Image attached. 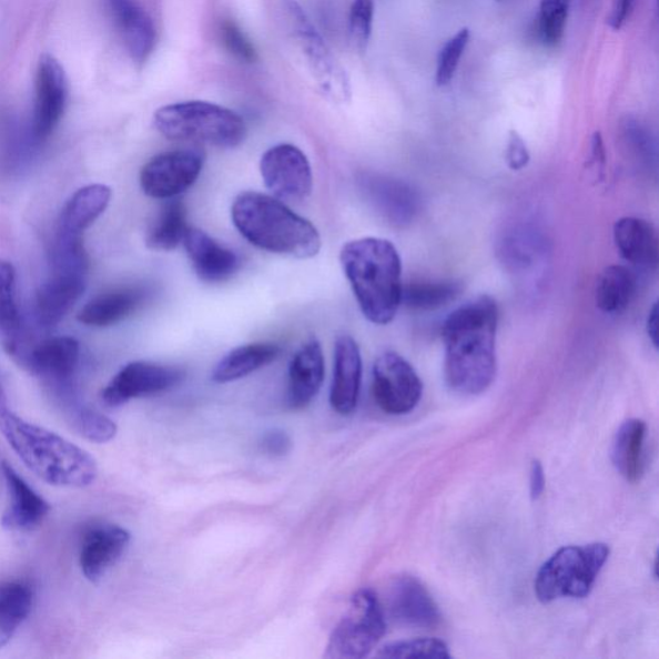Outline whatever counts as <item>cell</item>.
Segmentation results:
<instances>
[{
    "mask_svg": "<svg viewBox=\"0 0 659 659\" xmlns=\"http://www.w3.org/2000/svg\"><path fill=\"white\" fill-rule=\"evenodd\" d=\"M497 325L498 307L487 295L465 303L445 321V375L455 392L477 396L491 387L497 372Z\"/></svg>",
    "mask_w": 659,
    "mask_h": 659,
    "instance_id": "obj_1",
    "label": "cell"
},
{
    "mask_svg": "<svg viewBox=\"0 0 659 659\" xmlns=\"http://www.w3.org/2000/svg\"><path fill=\"white\" fill-rule=\"evenodd\" d=\"M0 432L21 462L47 484L83 488L99 476L98 463L85 449L10 412H0Z\"/></svg>",
    "mask_w": 659,
    "mask_h": 659,
    "instance_id": "obj_2",
    "label": "cell"
},
{
    "mask_svg": "<svg viewBox=\"0 0 659 659\" xmlns=\"http://www.w3.org/2000/svg\"><path fill=\"white\" fill-rule=\"evenodd\" d=\"M341 264L364 316L375 325H388L402 304V262L391 241L364 237L349 241Z\"/></svg>",
    "mask_w": 659,
    "mask_h": 659,
    "instance_id": "obj_3",
    "label": "cell"
},
{
    "mask_svg": "<svg viewBox=\"0 0 659 659\" xmlns=\"http://www.w3.org/2000/svg\"><path fill=\"white\" fill-rule=\"evenodd\" d=\"M232 222L252 245L278 255L310 260L321 251L320 232L283 201L246 191L233 201Z\"/></svg>",
    "mask_w": 659,
    "mask_h": 659,
    "instance_id": "obj_4",
    "label": "cell"
},
{
    "mask_svg": "<svg viewBox=\"0 0 659 659\" xmlns=\"http://www.w3.org/2000/svg\"><path fill=\"white\" fill-rule=\"evenodd\" d=\"M160 134L172 141L212 144L235 149L246 139L247 128L237 112L206 101L168 104L154 114Z\"/></svg>",
    "mask_w": 659,
    "mask_h": 659,
    "instance_id": "obj_5",
    "label": "cell"
},
{
    "mask_svg": "<svg viewBox=\"0 0 659 659\" xmlns=\"http://www.w3.org/2000/svg\"><path fill=\"white\" fill-rule=\"evenodd\" d=\"M609 552V546L600 543L558 550L538 570L535 582L538 600L551 602L560 598L588 597Z\"/></svg>",
    "mask_w": 659,
    "mask_h": 659,
    "instance_id": "obj_6",
    "label": "cell"
},
{
    "mask_svg": "<svg viewBox=\"0 0 659 659\" xmlns=\"http://www.w3.org/2000/svg\"><path fill=\"white\" fill-rule=\"evenodd\" d=\"M283 10L287 33L321 92L333 101H347L351 95L347 72L336 61L307 13L295 0H284Z\"/></svg>",
    "mask_w": 659,
    "mask_h": 659,
    "instance_id": "obj_7",
    "label": "cell"
},
{
    "mask_svg": "<svg viewBox=\"0 0 659 659\" xmlns=\"http://www.w3.org/2000/svg\"><path fill=\"white\" fill-rule=\"evenodd\" d=\"M387 622L379 598L373 590L363 589L353 595L344 615L328 639L327 659H361L379 645Z\"/></svg>",
    "mask_w": 659,
    "mask_h": 659,
    "instance_id": "obj_8",
    "label": "cell"
},
{
    "mask_svg": "<svg viewBox=\"0 0 659 659\" xmlns=\"http://www.w3.org/2000/svg\"><path fill=\"white\" fill-rule=\"evenodd\" d=\"M10 356L28 373L44 382L54 398L75 392L80 344L74 337L55 336L33 347L22 344Z\"/></svg>",
    "mask_w": 659,
    "mask_h": 659,
    "instance_id": "obj_9",
    "label": "cell"
},
{
    "mask_svg": "<svg viewBox=\"0 0 659 659\" xmlns=\"http://www.w3.org/2000/svg\"><path fill=\"white\" fill-rule=\"evenodd\" d=\"M205 163L199 149H180L163 152L142 168L141 189L148 196L159 200L179 197L194 186Z\"/></svg>",
    "mask_w": 659,
    "mask_h": 659,
    "instance_id": "obj_10",
    "label": "cell"
},
{
    "mask_svg": "<svg viewBox=\"0 0 659 659\" xmlns=\"http://www.w3.org/2000/svg\"><path fill=\"white\" fill-rule=\"evenodd\" d=\"M373 395L385 414L405 415L419 405L423 383L404 357L387 352L374 365Z\"/></svg>",
    "mask_w": 659,
    "mask_h": 659,
    "instance_id": "obj_11",
    "label": "cell"
},
{
    "mask_svg": "<svg viewBox=\"0 0 659 659\" xmlns=\"http://www.w3.org/2000/svg\"><path fill=\"white\" fill-rule=\"evenodd\" d=\"M261 173L265 187L283 203H301L311 195L313 174L310 160L294 144L281 143L265 151L261 159Z\"/></svg>",
    "mask_w": 659,
    "mask_h": 659,
    "instance_id": "obj_12",
    "label": "cell"
},
{
    "mask_svg": "<svg viewBox=\"0 0 659 659\" xmlns=\"http://www.w3.org/2000/svg\"><path fill=\"white\" fill-rule=\"evenodd\" d=\"M183 369L174 366L135 361L125 365L101 392L102 404L119 407L128 402L159 395L183 382Z\"/></svg>",
    "mask_w": 659,
    "mask_h": 659,
    "instance_id": "obj_13",
    "label": "cell"
},
{
    "mask_svg": "<svg viewBox=\"0 0 659 659\" xmlns=\"http://www.w3.org/2000/svg\"><path fill=\"white\" fill-rule=\"evenodd\" d=\"M69 85L65 70L51 54L39 61L36 80L33 136L43 142L59 125L68 103Z\"/></svg>",
    "mask_w": 659,
    "mask_h": 659,
    "instance_id": "obj_14",
    "label": "cell"
},
{
    "mask_svg": "<svg viewBox=\"0 0 659 659\" xmlns=\"http://www.w3.org/2000/svg\"><path fill=\"white\" fill-rule=\"evenodd\" d=\"M359 186L368 204L392 226L405 227L419 213V195L405 182L384 174L365 173L361 175Z\"/></svg>",
    "mask_w": 659,
    "mask_h": 659,
    "instance_id": "obj_15",
    "label": "cell"
},
{
    "mask_svg": "<svg viewBox=\"0 0 659 659\" xmlns=\"http://www.w3.org/2000/svg\"><path fill=\"white\" fill-rule=\"evenodd\" d=\"M387 610L393 620L406 626L433 629L440 622L437 602L414 576H398L387 591Z\"/></svg>",
    "mask_w": 659,
    "mask_h": 659,
    "instance_id": "obj_16",
    "label": "cell"
},
{
    "mask_svg": "<svg viewBox=\"0 0 659 659\" xmlns=\"http://www.w3.org/2000/svg\"><path fill=\"white\" fill-rule=\"evenodd\" d=\"M131 534L111 524L94 525L85 530L80 545V568L88 581L99 582L108 570L123 557Z\"/></svg>",
    "mask_w": 659,
    "mask_h": 659,
    "instance_id": "obj_17",
    "label": "cell"
},
{
    "mask_svg": "<svg viewBox=\"0 0 659 659\" xmlns=\"http://www.w3.org/2000/svg\"><path fill=\"white\" fill-rule=\"evenodd\" d=\"M2 472L10 504L0 524L12 533H31L43 524L51 506L28 485L11 464L3 462Z\"/></svg>",
    "mask_w": 659,
    "mask_h": 659,
    "instance_id": "obj_18",
    "label": "cell"
},
{
    "mask_svg": "<svg viewBox=\"0 0 659 659\" xmlns=\"http://www.w3.org/2000/svg\"><path fill=\"white\" fill-rule=\"evenodd\" d=\"M197 277L207 284H221L235 276L240 258L206 232L189 227L183 243Z\"/></svg>",
    "mask_w": 659,
    "mask_h": 659,
    "instance_id": "obj_19",
    "label": "cell"
},
{
    "mask_svg": "<svg viewBox=\"0 0 659 659\" xmlns=\"http://www.w3.org/2000/svg\"><path fill=\"white\" fill-rule=\"evenodd\" d=\"M361 382H363V357L358 344L349 335L337 337L334 352V379L330 402L337 414L355 412Z\"/></svg>",
    "mask_w": 659,
    "mask_h": 659,
    "instance_id": "obj_20",
    "label": "cell"
},
{
    "mask_svg": "<svg viewBox=\"0 0 659 659\" xmlns=\"http://www.w3.org/2000/svg\"><path fill=\"white\" fill-rule=\"evenodd\" d=\"M112 21L128 53L136 63L149 60L156 44V29L139 0H107Z\"/></svg>",
    "mask_w": 659,
    "mask_h": 659,
    "instance_id": "obj_21",
    "label": "cell"
},
{
    "mask_svg": "<svg viewBox=\"0 0 659 659\" xmlns=\"http://www.w3.org/2000/svg\"><path fill=\"white\" fill-rule=\"evenodd\" d=\"M325 379L323 347L315 337L296 351L288 366L287 405L303 409L316 398Z\"/></svg>",
    "mask_w": 659,
    "mask_h": 659,
    "instance_id": "obj_22",
    "label": "cell"
},
{
    "mask_svg": "<svg viewBox=\"0 0 659 659\" xmlns=\"http://www.w3.org/2000/svg\"><path fill=\"white\" fill-rule=\"evenodd\" d=\"M87 275L52 271L38 288L36 316L43 327L59 325L85 291Z\"/></svg>",
    "mask_w": 659,
    "mask_h": 659,
    "instance_id": "obj_23",
    "label": "cell"
},
{
    "mask_svg": "<svg viewBox=\"0 0 659 659\" xmlns=\"http://www.w3.org/2000/svg\"><path fill=\"white\" fill-rule=\"evenodd\" d=\"M150 295V288L144 285L111 288L88 302L79 312L78 321L91 327L116 325L143 307Z\"/></svg>",
    "mask_w": 659,
    "mask_h": 659,
    "instance_id": "obj_24",
    "label": "cell"
},
{
    "mask_svg": "<svg viewBox=\"0 0 659 659\" xmlns=\"http://www.w3.org/2000/svg\"><path fill=\"white\" fill-rule=\"evenodd\" d=\"M111 196V189L100 183L78 190L62 209L54 239L82 241L84 231L107 211Z\"/></svg>",
    "mask_w": 659,
    "mask_h": 659,
    "instance_id": "obj_25",
    "label": "cell"
},
{
    "mask_svg": "<svg viewBox=\"0 0 659 659\" xmlns=\"http://www.w3.org/2000/svg\"><path fill=\"white\" fill-rule=\"evenodd\" d=\"M614 236L618 252L626 262L645 270L657 267L659 246L652 223L637 216H625L615 224Z\"/></svg>",
    "mask_w": 659,
    "mask_h": 659,
    "instance_id": "obj_26",
    "label": "cell"
},
{
    "mask_svg": "<svg viewBox=\"0 0 659 659\" xmlns=\"http://www.w3.org/2000/svg\"><path fill=\"white\" fill-rule=\"evenodd\" d=\"M280 345L275 343H253L232 349L215 365L212 379L214 383L227 384L243 379L258 369L275 363L280 357Z\"/></svg>",
    "mask_w": 659,
    "mask_h": 659,
    "instance_id": "obj_27",
    "label": "cell"
},
{
    "mask_svg": "<svg viewBox=\"0 0 659 659\" xmlns=\"http://www.w3.org/2000/svg\"><path fill=\"white\" fill-rule=\"evenodd\" d=\"M647 424L630 419L617 430L612 446V462L621 476L635 484L645 474Z\"/></svg>",
    "mask_w": 659,
    "mask_h": 659,
    "instance_id": "obj_28",
    "label": "cell"
},
{
    "mask_svg": "<svg viewBox=\"0 0 659 659\" xmlns=\"http://www.w3.org/2000/svg\"><path fill=\"white\" fill-rule=\"evenodd\" d=\"M638 280L635 273L626 265H609L600 273L595 302L598 308L607 315H620L629 308L635 294H637Z\"/></svg>",
    "mask_w": 659,
    "mask_h": 659,
    "instance_id": "obj_29",
    "label": "cell"
},
{
    "mask_svg": "<svg viewBox=\"0 0 659 659\" xmlns=\"http://www.w3.org/2000/svg\"><path fill=\"white\" fill-rule=\"evenodd\" d=\"M34 592L23 581L0 582V649L6 647L33 609Z\"/></svg>",
    "mask_w": 659,
    "mask_h": 659,
    "instance_id": "obj_30",
    "label": "cell"
},
{
    "mask_svg": "<svg viewBox=\"0 0 659 659\" xmlns=\"http://www.w3.org/2000/svg\"><path fill=\"white\" fill-rule=\"evenodd\" d=\"M187 209L180 199L168 200L146 236L151 251L171 252L183 243L187 231Z\"/></svg>",
    "mask_w": 659,
    "mask_h": 659,
    "instance_id": "obj_31",
    "label": "cell"
},
{
    "mask_svg": "<svg viewBox=\"0 0 659 659\" xmlns=\"http://www.w3.org/2000/svg\"><path fill=\"white\" fill-rule=\"evenodd\" d=\"M59 405L72 429L85 439L94 444H107L116 436V424L107 415L82 404L78 396Z\"/></svg>",
    "mask_w": 659,
    "mask_h": 659,
    "instance_id": "obj_32",
    "label": "cell"
},
{
    "mask_svg": "<svg viewBox=\"0 0 659 659\" xmlns=\"http://www.w3.org/2000/svg\"><path fill=\"white\" fill-rule=\"evenodd\" d=\"M0 334L6 349L20 342L21 316L16 301V271L6 261H0Z\"/></svg>",
    "mask_w": 659,
    "mask_h": 659,
    "instance_id": "obj_33",
    "label": "cell"
},
{
    "mask_svg": "<svg viewBox=\"0 0 659 659\" xmlns=\"http://www.w3.org/2000/svg\"><path fill=\"white\" fill-rule=\"evenodd\" d=\"M460 292L455 281H414L404 286L402 303L415 311H434L454 302Z\"/></svg>",
    "mask_w": 659,
    "mask_h": 659,
    "instance_id": "obj_34",
    "label": "cell"
},
{
    "mask_svg": "<svg viewBox=\"0 0 659 659\" xmlns=\"http://www.w3.org/2000/svg\"><path fill=\"white\" fill-rule=\"evenodd\" d=\"M570 0H541L538 33L546 45L560 43L569 13Z\"/></svg>",
    "mask_w": 659,
    "mask_h": 659,
    "instance_id": "obj_35",
    "label": "cell"
},
{
    "mask_svg": "<svg viewBox=\"0 0 659 659\" xmlns=\"http://www.w3.org/2000/svg\"><path fill=\"white\" fill-rule=\"evenodd\" d=\"M377 657L381 658H452L446 642L438 639H415L391 642L384 646Z\"/></svg>",
    "mask_w": 659,
    "mask_h": 659,
    "instance_id": "obj_36",
    "label": "cell"
},
{
    "mask_svg": "<svg viewBox=\"0 0 659 659\" xmlns=\"http://www.w3.org/2000/svg\"><path fill=\"white\" fill-rule=\"evenodd\" d=\"M470 40V30L463 28L440 48L437 59L436 83L445 87L454 79Z\"/></svg>",
    "mask_w": 659,
    "mask_h": 659,
    "instance_id": "obj_37",
    "label": "cell"
},
{
    "mask_svg": "<svg viewBox=\"0 0 659 659\" xmlns=\"http://www.w3.org/2000/svg\"><path fill=\"white\" fill-rule=\"evenodd\" d=\"M374 0H353L349 12V38L353 48L365 53L373 34Z\"/></svg>",
    "mask_w": 659,
    "mask_h": 659,
    "instance_id": "obj_38",
    "label": "cell"
},
{
    "mask_svg": "<svg viewBox=\"0 0 659 659\" xmlns=\"http://www.w3.org/2000/svg\"><path fill=\"white\" fill-rule=\"evenodd\" d=\"M622 132L633 154L640 158L641 162L649 164L655 156L656 144L648 128L640 120L630 116L625 119Z\"/></svg>",
    "mask_w": 659,
    "mask_h": 659,
    "instance_id": "obj_39",
    "label": "cell"
},
{
    "mask_svg": "<svg viewBox=\"0 0 659 659\" xmlns=\"http://www.w3.org/2000/svg\"><path fill=\"white\" fill-rule=\"evenodd\" d=\"M222 44L226 51L244 63H254L256 61V51L247 37L243 33L235 22L231 20L223 21L220 28Z\"/></svg>",
    "mask_w": 659,
    "mask_h": 659,
    "instance_id": "obj_40",
    "label": "cell"
},
{
    "mask_svg": "<svg viewBox=\"0 0 659 659\" xmlns=\"http://www.w3.org/2000/svg\"><path fill=\"white\" fill-rule=\"evenodd\" d=\"M506 163L511 171L519 172L525 169L530 160L529 151L524 139L516 131L509 134L508 146H506Z\"/></svg>",
    "mask_w": 659,
    "mask_h": 659,
    "instance_id": "obj_41",
    "label": "cell"
},
{
    "mask_svg": "<svg viewBox=\"0 0 659 659\" xmlns=\"http://www.w3.org/2000/svg\"><path fill=\"white\" fill-rule=\"evenodd\" d=\"M262 448L270 456L281 457L291 453L292 439L287 433L281 429H272L264 434Z\"/></svg>",
    "mask_w": 659,
    "mask_h": 659,
    "instance_id": "obj_42",
    "label": "cell"
},
{
    "mask_svg": "<svg viewBox=\"0 0 659 659\" xmlns=\"http://www.w3.org/2000/svg\"><path fill=\"white\" fill-rule=\"evenodd\" d=\"M635 3H637V0H612L607 19L609 27L614 30H620L627 19H630Z\"/></svg>",
    "mask_w": 659,
    "mask_h": 659,
    "instance_id": "obj_43",
    "label": "cell"
},
{
    "mask_svg": "<svg viewBox=\"0 0 659 659\" xmlns=\"http://www.w3.org/2000/svg\"><path fill=\"white\" fill-rule=\"evenodd\" d=\"M545 489V472L540 462L534 460L530 465L529 491L533 500H538Z\"/></svg>",
    "mask_w": 659,
    "mask_h": 659,
    "instance_id": "obj_44",
    "label": "cell"
},
{
    "mask_svg": "<svg viewBox=\"0 0 659 659\" xmlns=\"http://www.w3.org/2000/svg\"><path fill=\"white\" fill-rule=\"evenodd\" d=\"M647 333L652 341L655 347H658V305L657 303L653 305V308L650 310L648 321H647Z\"/></svg>",
    "mask_w": 659,
    "mask_h": 659,
    "instance_id": "obj_45",
    "label": "cell"
},
{
    "mask_svg": "<svg viewBox=\"0 0 659 659\" xmlns=\"http://www.w3.org/2000/svg\"><path fill=\"white\" fill-rule=\"evenodd\" d=\"M8 408L7 406V397L2 384H0V412Z\"/></svg>",
    "mask_w": 659,
    "mask_h": 659,
    "instance_id": "obj_46",
    "label": "cell"
}]
</instances>
